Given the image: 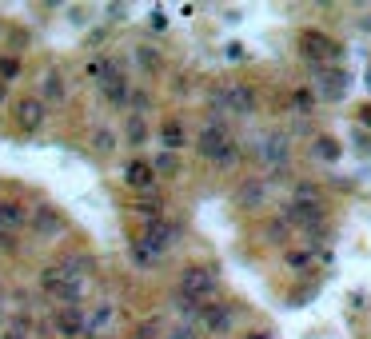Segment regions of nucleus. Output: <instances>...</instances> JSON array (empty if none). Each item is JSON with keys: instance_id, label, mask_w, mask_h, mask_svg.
<instances>
[{"instance_id": "2", "label": "nucleus", "mask_w": 371, "mask_h": 339, "mask_svg": "<svg viewBox=\"0 0 371 339\" xmlns=\"http://www.w3.org/2000/svg\"><path fill=\"white\" fill-rule=\"evenodd\" d=\"M252 152H256V160H260L268 172L287 168V156H292V132H263Z\"/></svg>"}, {"instance_id": "43", "label": "nucleus", "mask_w": 371, "mask_h": 339, "mask_svg": "<svg viewBox=\"0 0 371 339\" xmlns=\"http://www.w3.org/2000/svg\"><path fill=\"white\" fill-rule=\"evenodd\" d=\"M247 339H272V335H263V331H252V335H247Z\"/></svg>"}, {"instance_id": "42", "label": "nucleus", "mask_w": 371, "mask_h": 339, "mask_svg": "<svg viewBox=\"0 0 371 339\" xmlns=\"http://www.w3.org/2000/svg\"><path fill=\"white\" fill-rule=\"evenodd\" d=\"M359 120H363V128H371V104H367L363 112H359Z\"/></svg>"}, {"instance_id": "44", "label": "nucleus", "mask_w": 371, "mask_h": 339, "mask_svg": "<svg viewBox=\"0 0 371 339\" xmlns=\"http://www.w3.org/2000/svg\"><path fill=\"white\" fill-rule=\"evenodd\" d=\"M4 96H8V84H4V80H0V100H4Z\"/></svg>"}, {"instance_id": "35", "label": "nucleus", "mask_w": 371, "mask_h": 339, "mask_svg": "<svg viewBox=\"0 0 371 339\" xmlns=\"http://www.w3.org/2000/svg\"><path fill=\"white\" fill-rule=\"evenodd\" d=\"M164 339H200V331H196L192 324H180V327H172Z\"/></svg>"}, {"instance_id": "29", "label": "nucleus", "mask_w": 371, "mask_h": 339, "mask_svg": "<svg viewBox=\"0 0 371 339\" xmlns=\"http://www.w3.org/2000/svg\"><path fill=\"white\" fill-rule=\"evenodd\" d=\"M136 212L144 216V224H152V219H164V216H160V212H164V204L156 200V196H152V200H140V204H136Z\"/></svg>"}, {"instance_id": "32", "label": "nucleus", "mask_w": 371, "mask_h": 339, "mask_svg": "<svg viewBox=\"0 0 371 339\" xmlns=\"http://www.w3.org/2000/svg\"><path fill=\"white\" fill-rule=\"evenodd\" d=\"M240 156H244V152H240V144L232 140V144L223 148V156L216 160V164H220V168H235V164H240Z\"/></svg>"}, {"instance_id": "25", "label": "nucleus", "mask_w": 371, "mask_h": 339, "mask_svg": "<svg viewBox=\"0 0 371 339\" xmlns=\"http://www.w3.org/2000/svg\"><path fill=\"white\" fill-rule=\"evenodd\" d=\"M132 56H136V64L144 68V72H160V52H156V49H148V44H140V49L132 52Z\"/></svg>"}, {"instance_id": "21", "label": "nucleus", "mask_w": 371, "mask_h": 339, "mask_svg": "<svg viewBox=\"0 0 371 339\" xmlns=\"http://www.w3.org/2000/svg\"><path fill=\"white\" fill-rule=\"evenodd\" d=\"M184 124L180 120H164V128H160V144H164V152H180L184 148Z\"/></svg>"}, {"instance_id": "7", "label": "nucleus", "mask_w": 371, "mask_h": 339, "mask_svg": "<svg viewBox=\"0 0 371 339\" xmlns=\"http://www.w3.org/2000/svg\"><path fill=\"white\" fill-rule=\"evenodd\" d=\"M52 327H56L60 339H80V335H88V312L84 307H56Z\"/></svg>"}, {"instance_id": "15", "label": "nucleus", "mask_w": 371, "mask_h": 339, "mask_svg": "<svg viewBox=\"0 0 371 339\" xmlns=\"http://www.w3.org/2000/svg\"><path fill=\"white\" fill-rule=\"evenodd\" d=\"M124 180H128V188H136V192H148L152 184H156V168H152L148 160H132L124 168Z\"/></svg>"}, {"instance_id": "16", "label": "nucleus", "mask_w": 371, "mask_h": 339, "mask_svg": "<svg viewBox=\"0 0 371 339\" xmlns=\"http://www.w3.org/2000/svg\"><path fill=\"white\" fill-rule=\"evenodd\" d=\"M64 96H68L64 76L56 72V68H48V72H44V80H40V100H44V104H64Z\"/></svg>"}, {"instance_id": "39", "label": "nucleus", "mask_w": 371, "mask_h": 339, "mask_svg": "<svg viewBox=\"0 0 371 339\" xmlns=\"http://www.w3.org/2000/svg\"><path fill=\"white\" fill-rule=\"evenodd\" d=\"M16 243H13V236H8V231H0V252H13Z\"/></svg>"}, {"instance_id": "5", "label": "nucleus", "mask_w": 371, "mask_h": 339, "mask_svg": "<svg viewBox=\"0 0 371 339\" xmlns=\"http://www.w3.org/2000/svg\"><path fill=\"white\" fill-rule=\"evenodd\" d=\"M232 144V136H228V124H204V128H200V136H196V152L204 160H211V164H216V160L223 156V148Z\"/></svg>"}, {"instance_id": "14", "label": "nucleus", "mask_w": 371, "mask_h": 339, "mask_svg": "<svg viewBox=\"0 0 371 339\" xmlns=\"http://www.w3.org/2000/svg\"><path fill=\"white\" fill-rule=\"evenodd\" d=\"M32 228L40 231V236H60L64 231V216L56 212V207H48V204H40V207H32Z\"/></svg>"}, {"instance_id": "6", "label": "nucleus", "mask_w": 371, "mask_h": 339, "mask_svg": "<svg viewBox=\"0 0 371 339\" xmlns=\"http://www.w3.org/2000/svg\"><path fill=\"white\" fill-rule=\"evenodd\" d=\"M140 240H144L152 252L164 260V255L176 248V240H180V228H176V224H168V219H152V224H144V236H140Z\"/></svg>"}, {"instance_id": "33", "label": "nucleus", "mask_w": 371, "mask_h": 339, "mask_svg": "<svg viewBox=\"0 0 371 339\" xmlns=\"http://www.w3.org/2000/svg\"><path fill=\"white\" fill-rule=\"evenodd\" d=\"M292 108H299V116H308V112H311V92L296 88V92H292Z\"/></svg>"}, {"instance_id": "28", "label": "nucleus", "mask_w": 371, "mask_h": 339, "mask_svg": "<svg viewBox=\"0 0 371 339\" xmlns=\"http://www.w3.org/2000/svg\"><path fill=\"white\" fill-rule=\"evenodd\" d=\"M128 140H132L136 148L148 140V124H144V116H128Z\"/></svg>"}, {"instance_id": "26", "label": "nucleus", "mask_w": 371, "mask_h": 339, "mask_svg": "<svg viewBox=\"0 0 371 339\" xmlns=\"http://www.w3.org/2000/svg\"><path fill=\"white\" fill-rule=\"evenodd\" d=\"M152 168H156V176H176L180 160H176V152H160V156L152 160Z\"/></svg>"}, {"instance_id": "46", "label": "nucleus", "mask_w": 371, "mask_h": 339, "mask_svg": "<svg viewBox=\"0 0 371 339\" xmlns=\"http://www.w3.org/2000/svg\"><path fill=\"white\" fill-rule=\"evenodd\" d=\"M0 231H4V216H0Z\"/></svg>"}, {"instance_id": "19", "label": "nucleus", "mask_w": 371, "mask_h": 339, "mask_svg": "<svg viewBox=\"0 0 371 339\" xmlns=\"http://www.w3.org/2000/svg\"><path fill=\"white\" fill-rule=\"evenodd\" d=\"M292 204H304V207H323V192L315 188L311 180H296L292 188Z\"/></svg>"}, {"instance_id": "18", "label": "nucleus", "mask_w": 371, "mask_h": 339, "mask_svg": "<svg viewBox=\"0 0 371 339\" xmlns=\"http://www.w3.org/2000/svg\"><path fill=\"white\" fill-rule=\"evenodd\" d=\"M112 319H116V307H112V303H96V307L88 312V339H96Z\"/></svg>"}, {"instance_id": "1", "label": "nucleus", "mask_w": 371, "mask_h": 339, "mask_svg": "<svg viewBox=\"0 0 371 339\" xmlns=\"http://www.w3.org/2000/svg\"><path fill=\"white\" fill-rule=\"evenodd\" d=\"M40 288L48 291L60 307H80V295H84V283H80V279H72L60 264H52V267H44V271H40Z\"/></svg>"}, {"instance_id": "30", "label": "nucleus", "mask_w": 371, "mask_h": 339, "mask_svg": "<svg viewBox=\"0 0 371 339\" xmlns=\"http://www.w3.org/2000/svg\"><path fill=\"white\" fill-rule=\"evenodd\" d=\"M268 236H272L275 243H287V236H292V224H287L284 216H280V219H268Z\"/></svg>"}, {"instance_id": "37", "label": "nucleus", "mask_w": 371, "mask_h": 339, "mask_svg": "<svg viewBox=\"0 0 371 339\" xmlns=\"http://www.w3.org/2000/svg\"><path fill=\"white\" fill-rule=\"evenodd\" d=\"M223 52H228V60H247V49H244V44H228Z\"/></svg>"}, {"instance_id": "13", "label": "nucleus", "mask_w": 371, "mask_h": 339, "mask_svg": "<svg viewBox=\"0 0 371 339\" xmlns=\"http://www.w3.org/2000/svg\"><path fill=\"white\" fill-rule=\"evenodd\" d=\"M315 92H320L323 100H339L347 92V72L344 68H320V72H315Z\"/></svg>"}, {"instance_id": "8", "label": "nucleus", "mask_w": 371, "mask_h": 339, "mask_svg": "<svg viewBox=\"0 0 371 339\" xmlns=\"http://www.w3.org/2000/svg\"><path fill=\"white\" fill-rule=\"evenodd\" d=\"M223 100H228V112L232 116H256L260 108V96H256V88L252 84H223Z\"/></svg>"}, {"instance_id": "11", "label": "nucleus", "mask_w": 371, "mask_h": 339, "mask_svg": "<svg viewBox=\"0 0 371 339\" xmlns=\"http://www.w3.org/2000/svg\"><path fill=\"white\" fill-rule=\"evenodd\" d=\"M263 200H268V180H263V176H247V180L235 188V204L244 207V212H260Z\"/></svg>"}, {"instance_id": "34", "label": "nucleus", "mask_w": 371, "mask_h": 339, "mask_svg": "<svg viewBox=\"0 0 371 339\" xmlns=\"http://www.w3.org/2000/svg\"><path fill=\"white\" fill-rule=\"evenodd\" d=\"M152 108V96L148 92H132V116H144Z\"/></svg>"}, {"instance_id": "27", "label": "nucleus", "mask_w": 371, "mask_h": 339, "mask_svg": "<svg viewBox=\"0 0 371 339\" xmlns=\"http://www.w3.org/2000/svg\"><path fill=\"white\" fill-rule=\"evenodd\" d=\"M284 260H287V267H292V271H308V267H311V252H308V248H292Z\"/></svg>"}, {"instance_id": "40", "label": "nucleus", "mask_w": 371, "mask_h": 339, "mask_svg": "<svg viewBox=\"0 0 371 339\" xmlns=\"http://www.w3.org/2000/svg\"><path fill=\"white\" fill-rule=\"evenodd\" d=\"M152 28H168V20H164V13H160V8L152 13Z\"/></svg>"}, {"instance_id": "38", "label": "nucleus", "mask_w": 371, "mask_h": 339, "mask_svg": "<svg viewBox=\"0 0 371 339\" xmlns=\"http://www.w3.org/2000/svg\"><path fill=\"white\" fill-rule=\"evenodd\" d=\"M136 339H156V324H144V327L136 331Z\"/></svg>"}, {"instance_id": "17", "label": "nucleus", "mask_w": 371, "mask_h": 339, "mask_svg": "<svg viewBox=\"0 0 371 339\" xmlns=\"http://www.w3.org/2000/svg\"><path fill=\"white\" fill-rule=\"evenodd\" d=\"M0 216H4V228H25V224H32V212H28L25 204H16V200H4L0 204Z\"/></svg>"}, {"instance_id": "45", "label": "nucleus", "mask_w": 371, "mask_h": 339, "mask_svg": "<svg viewBox=\"0 0 371 339\" xmlns=\"http://www.w3.org/2000/svg\"><path fill=\"white\" fill-rule=\"evenodd\" d=\"M0 300H4V283H0Z\"/></svg>"}, {"instance_id": "4", "label": "nucleus", "mask_w": 371, "mask_h": 339, "mask_svg": "<svg viewBox=\"0 0 371 339\" xmlns=\"http://www.w3.org/2000/svg\"><path fill=\"white\" fill-rule=\"evenodd\" d=\"M299 52H304V60L323 64V60H335V56H339V44H335L327 32H315V28H308V32H299Z\"/></svg>"}, {"instance_id": "12", "label": "nucleus", "mask_w": 371, "mask_h": 339, "mask_svg": "<svg viewBox=\"0 0 371 339\" xmlns=\"http://www.w3.org/2000/svg\"><path fill=\"white\" fill-rule=\"evenodd\" d=\"M284 219L292 224V228L299 231H323V207H304V204H287L284 207Z\"/></svg>"}, {"instance_id": "20", "label": "nucleus", "mask_w": 371, "mask_h": 339, "mask_svg": "<svg viewBox=\"0 0 371 339\" xmlns=\"http://www.w3.org/2000/svg\"><path fill=\"white\" fill-rule=\"evenodd\" d=\"M311 156L323 160V164H335V160L344 156V148H339V140H332V136H315V140H311Z\"/></svg>"}, {"instance_id": "9", "label": "nucleus", "mask_w": 371, "mask_h": 339, "mask_svg": "<svg viewBox=\"0 0 371 339\" xmlns=\"http://www.w3.org/2000/svg\"><path fill=\"white\" fill-rule=\"evenodd\" d=\"M44 116H48V104L40 96L16 100V124H20V132H40L44 128Z\"/></svg>"}, {"instance_id": "3", "label": "nucleus", "mask_w": 371, "mask_h": 339, "mask_svg": "<svg viewBox=\"0 0 371 339\" xmlns=\"http://www.w3.org/2000/svg\"><path fill=\"white\" fill-rule=\"evenodd\" d=\"M180 295H188V300H196V303L211 300V295H216V276L200 264L184 267V276H180Z\"/></svg>"}, {"instance_id": "36", "label": "nucleus", "mask_w": 371, "mask_h": 339, "mask_svg": "<svg viewBox=\"0 0 371 339\" xmlns=\"http://www.w3.org/2000/svg\"><path fill=\"white\" fill-rule=\"evenodd\" d=\"M292 136H311V124H308V116H299V120H292ZM315 140V136H311Z\"/></svg>"}, {"instance_id": "24", "label": "nucleus", "mask_w": 371, "mask_h": 339, "mask_svg": "<svg viewBox=\"0 0 371 339\" xmlns=\"http://www.w3.org/2000/svg\"><path fill=\"white\" fill-rule=\"evenodd\" d=\"M92 148H96L100 156H112V152H116V132H112V128H96V132H92Z\"/></svg>"}, {"instance_id": "23", "label": "nucleus", "mask_w": 371, "mask_h": 339, "mask_svg": "<svg viewBox=\"0 0 371 339\" xmlns=\"http://www.w3.org/2000/svg\"><path fill=\"white\" fill-rule=\"evenodd\" d=\"M128 260H132V264H136V267H144V271L160 264V255L152 252V248H148V243H144V240H136V243H132V248H128Z\"/></svg>"}, {"instance_id": "10", "label": "nucleus", "mask_w": 371, "mask_h": 339, "mask_svg": "<svg viewBox=\"0 0 371 339\" xmlns=\"http://www.w3.org/2000/svg\"><path fill=\"white\" fill-rule=\"evenodd\" d=\"M235 324V312L232 303H204V315H200V327L211 331V335H228Z\"/></svg>"}, {"instance_id": "41", "label": "nucleus", "mask_w": 371, "mask_h": 339, "mask_svg": "<svg viewBox=\"0 0 371 339\" xmlns=\"http://www.w3.org/2000/svg\"><path fill=\"white\" fill-rule=\"evenodd\" d=\"M0 339H28V331H16V327H8V331H4Z\"/></svg>"}, {"instance_id": "31", "label": "nucleus", "mask_w": 371, "mask_h": 339, "mask_svg": "<svg viewBox=\"0 0 371 339\" xmlns=\"http://www.w3.org/2000/svg\"><path fill=\"white\" fill-rule=\"evenodd\" d=\"M16 76H20V60H16V56H4V60H0V80L8 84V80H16Z\"/></svg>"}, {"instance_id": "22", "label": "nucleus", "mask_w": 371, "mask_h": 339, "mask_svg": "<svg viewBox=\"0 0 371 339\" xmlns=\"http://www.w3.org/2000/svg\"><path fill=\"white\" fill-rule=\"evenodd\" d=\"M56 264H60L72 279H80V283L92 276V260H88V255H64V260H56Z\"/></svg>"}]
</instances>
